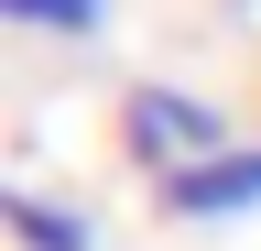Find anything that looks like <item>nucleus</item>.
<instances>
[{"label":"nucleus","mask_w":261,"mask_h":251,"mask_svg":"<svg viewBox=\"0 0 261 251\" xmlns=\"http://www.w3.org/2000/svg\"><path fill=\"white\" fill-rule=\"evenodd\" d=\"M228 142H240V131H228V109H218V99H196V87H163V77H152V87H130V99H120V153H130L152 186H163V175L218 164Z\"/></svg>","instance_id":"1"},{"label":"nucleus","mask_w":261,"mask_h":251,"mask_svg":"<svg viewBox=\"0 0 261 251\" xmlns=\"http://www.w3.org/2000/svg\"><path fill=\"white\" fill-rule=\"evenodd\" d=\"M152 197H163V218H196V230H218V218H250V208H261V142H228L218 164L163 175Z\"/></svg>","instance_id":"2"},{"label":"nucleus","mask_w":261,"mask_h":251,"mask_svg":"<svg viewBox=\"0 0 261 251\" xmlns=\"http://www.w3.org/2000/svg\"><path fill=\"white\" fill-rule=\"evenodd\" d=\"M0 230H11L22 251H98V218L44 197V186H0Z\"/></svg>","instance_id":"3"},{"label":"nucleus","mask_w":261,"mask_h":251,"mask_svg":"<svg viewBox=\"0 0 261 251\" xmlns=\"http://www.w3.org/2000/svg\"><path fill=\"white\" fill-rule=\"evenodd\" d=\"M0 22H11V33H65V44H87L98 22H109V0H0Z\"/></svg>","instance_id":"4"}]
</instances>
